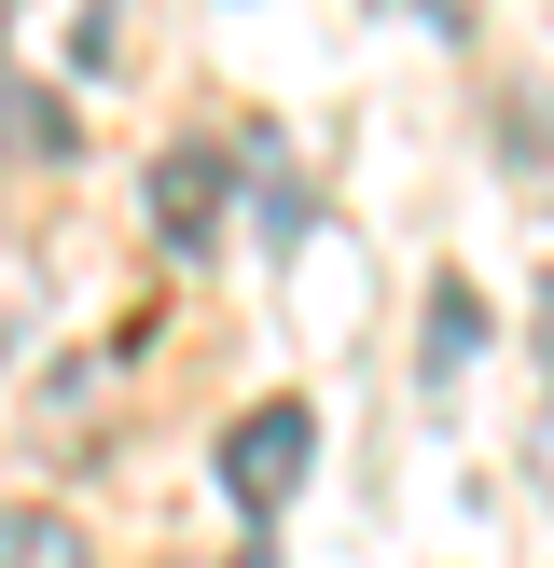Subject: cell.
I'll list each match as a JSON object with an SVG mask.
<instances>
[{
  "label": "cell",
  "instance_id": "obj_2",
  "mask_svg": "<svg viewBox=\"0 0 554 568\" xmlns=\"http://www.w3.org/2000/svg\"><path fill=\"white\" fill-rule=\"evenodd\" d=\"M208 222H222V153H166L153 166V236L166 250H208Z\"/></svg>",
  "mask_w": 554,
  "mask_h": 568
},
{
  "label": "cell",
  "instance_id": "obj_6",
  "mask_svg": "<svg viewBox=\"0 0 554 568\" xmlns=\"http://www.w3.org/2000/svg\"><path fill=\"white\" fill-rule=\"evenodd\" d=\"M526 486H541V499H554V403H541V416H526Z\"/></svg>",
  "mask_w": 554,
  "mask_h": 568
},
{
  "label": "cell",
  "instance_id": "obj_4",
  "mask_svg": "<svg viewBox=\"0 0 554 568\" xmlns=\"http://www.w3.org/2000/svg\"><path fill=\"white\" fill-rule=\"evenodd\" d=\"M0 568H83V527L70 514H0Z\"/></svg>",
  "mask_w": 554,
  "mask_h": 568
},
{
  "label": "cell",
  "instance_id": "obj_3",
  "mask_svg": "<svg viewBox=\"0 0 554 568\" xmlns=\"http://www.w3.org/2000/svg\"><path fill=\"white\" fill-rule=\"evenodd\" d=\"M0 153H28V166H70V153H83L70 98H42V83H14V70H0Z\"/></svg>",
  "mask_w": 554,
  "mask_h": 568
},
{
  "label": "cell",
  "instance_id": "obj_7",
  "mask_svg": "<svg viewBox=\"0 0 554 568\" xmlns=\"http://www.w3.org/2000/svg\"><path fill=\"white\" fill-rule=\"evenodd\" d=\"M526 333H541V361H554V264H541V292H526Z\"/></svg>",
  "mask_w": 554,
  "mask_h": 568
},
{
  "label": "cell",
  "instance_id": "obj_9",
  "mask_svg": "<svg viewBox=\"0 0 554 568\" xmlns=\"http://www.w3.org/2000/svg\"><path fill=\"white\" fill-rule=\"evenodd\" d=\"M430 14H458V0H430Z\"/></svg>",
  "mask_w": 554,
  "mask_h": 568
},
{
  "label": "cell",
  "instance_id": "obj_8",
  "mask_svg": "<svg viewBox=\"0 0 554 568\" xmlns=\"http://www.w3.org/2000/svg\"><path fill=\"white\" fill-rule=\"evenodd\" d=\"M236 568H277V555H264V541H249V555H236Z\"/></svg>",
  "mask_w": 554,
  "mask_h": 568
},
{
  "label": "cell",
  "instance_id": "obj_1",
  "mask_svg": "<svg viewBox=\"0 0 554 568\" xmlns=\"http://www.w3.org/2000/svg\"><path fill=\"white\" fill-rule=\"evenodd\" d=\"M305 471H319V416L305 403H249L236 430H222V499H236V514H277Z\"/></svg>",
  "mask_w": 554,
  "mask_h": 568
},
{
  "label": "cell",
  "instance_id": "obj_5",
  "mask_svg": "<svg viewBox=\"0 0 554 568\" xmlns=\"http://www.w3.org/2000/svg\"><path fill=\"white\" fill-rule=\"evenodd\" d=\"M471 333H485V320H471V292L443 277V305H430V375H458V361H471Z\"/></svg>",
  "mask_w": 554,
  "mask_h": 568
}]
</instances>
